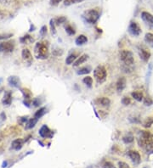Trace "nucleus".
<instances>
[{
    "label": "nucleus",
    "instance_id": "nucleus-1",
    "mask_svg": "<svg viewBox=\"0 0 153 168\" xmlns=\"http://www.w3.org/2000/svg\"><path fill=\"white\" fill-rule=\"evenodd\" d=\"M137 140L139 146L143 148L146 153L153 154V134L151 132L140 131Z\"/></svg>",
    "mask_w": 153,
    "mask_h": 168
},
{
    "label": "nucleus",
    "instance_id": "nucleus-2",
    "mask_svg": "<svg viewBox=\"0 0 153 168\" xmlns=\"http://www.w3.org/2000/svg\"><path fill=\"white\" fill-rule=\"evenodd\" d=\"M34 54L37 59H46L49 57V48L45 42H37L34 48Z\"/></svg>",
    "mask_w": 153,
    "mask_h": 168
},
{
    "label": "nucleus",
    "instance_id": "nucleus-3",
    "mask_svg": "<svg viewBox=\"0 0 153 168\" xmlns=\"http://www.w3.org/2000/svg\"><path fill=\"white\" fill-rule=\"evenodd\" d=\"M83 18L86 22L89 24H95L100 19V12L97 9L90 8L89 10H86L84 13Z\"/></svg>",
    "mask_w": 153,
    "mask_h": 168
},
{
    "label": "nucleus",
    "instance_id": "nucleus-4",
    "mask_svg": "<svg viewBox=\"0 0 153 168\" xmlns=\"http://www.w3.org/2000/svg\"><path fill=\"white\" fill-rule=\"evenodd\" d=\"M120 59L123 61V63L127 66H130L135 64L134 54L131 51L126 50V49L121 51L120 52Z\"/></svg>",
    "mask_w": 153,
    "mask_h": 168
},
{
    "label": "nucleus",
    "instance_id": "nucleus-5",
    "mask_svg": "<svg viewBox=\"0 0 153 168\" xmlns=\"http://www.w3.org/2000/svg\"><path fill=\"white\" fill-rule=\"evenodd\" d=\"M106 70L103 66H98L93 70V76L99 83H103L106 79Z\"/></svg>",
    "mask_w": 153,
    "mask_h": 168
},
{
    "label": "nucleus",
    "instance_id": "nucleus-6",
    "mask_svg": "<svg viewBox=\"0 0 153 168\" xmlns=\"http://www.w3.org/2000/svg\"><path fill=\"white\" fill-rule=\"evenodd\" d=\"M127 31H128L129 34L132 35L133 37H139L141 34V32H142L140 26V25L136 21H131L129 23Z\"/></svg>",
    "mask_w": 153,
    "mask_h": 168
},
{
    "label": "nucleus",
    "instance_id": "nucleus-7",
    "mask_svg": "<svg viewBox=\"0 0 153 168\" xmlns=\"http://www.w3.org/2000/svg\"><path fill=\"white\" fill-rule=\"evenodd\" d=\"M141 19L150 28L153 29V15L148 11L141 12Z\"/></svg>",
    "mask_w": 153,
    "mask_h": 168
},
{
    "label": "nucleus",
    "instance_id": "nucleus-8",
    "mask_svg": "<svg viewBox=\"0 0 153 168\" xmlns=\"http://www.w3.org/2000/svg\"><path fill=\"white\" fill-rule=\"evenodd\" d=\"M127 156L129 157V159L132 160V162L135 165H138L140 163L141 160V156L140 155V153L136 150H128L127 153Z\"/></svg>",
    "mask_w": 153,
    "mask_h": 168
},
{
    "label": "nucleus",
    "instance_id": "nucleus-9",
    "mask_svg": "<svg viewBox=\"0 0 153 168\" xmlns=\"http://www.w3.org/2000/svg\"><path fill=\"white\" fill-rule=\"evenodd\" d=\"M14 48H15L14 42L8 41V42H0V52L9 53L14 50Z\"/></svg>",
    "mask_w": 153,
    "mask_h": 168
},
{
    "label": "nucleus",
    "instance_id": "nucleus-10",
    "mask_svg": "<svg viewBox=\"0 0 153 168\" xmlns=\"http://www.w3.org/2000/svg\"><path fill=\"white\" fill-rule=\"evenodd\" d=\"M39 135L44 138H52L54 137V133L49 128V126L43 125L39 130Z\"/></svg>",
    "mask_w": 153,
    "mask_h": 168
},
{
    "label": "nucleus",
    "instance_id": "nucleus-11",
    "mask_svg": "<svg viewBox=\"0 0 153 168\" xmlns=\"http://www.w3.org/2000/svg\"><path fill=\"white\" fill-rule=\"evenodd\" d=\"M126 83H127V80L124 76L119 77L116 83V89L118 92H122L124 90V88H126Z\"/></svg>",
    "mask_w": 153,
    "mask_h": 168
},
{
    "label": "nucleus",
    "instance_id": "nucleus-12",
    "mask_svg": "<svg viewBox=\"0 0 153 168\" xmlns=\"http://www.w3.org/2000/svg\"><path fill=\"white\" fill-rule=\"evenodd\" d=\"M139 55H140V58L144 62H148V60L152 56V54L150 51L145 49L144 48H140V49H139Z\"/></svg>",
    "mask_w": 153,
    "mask_h": 168
},
{
    "label": "nucleus",
    "instance_id": "nucleus-13",
    "mask_svg": "<svg viewBox=\"0 0 153 168\" xmlns=\"http://www.w3.org/2000/svg\"><path fill=\"white\" fill-rule=\"evenodd\" d=\"M96 104L98 105H101L103 107H108L110 104V100L109 98H106V97H101V98H99L95 100Z\"/></svg>",
    "mask_w": 153,
    "mask_h": 168
},
{
    "label": "nucleus",
    "instance_id": "nucleus-14",
    "mask_svg": "<svg viewBox=\"0 0 153 168\" xmlns=\"http://www.w3.org/2000/svg\"><path fill=\"white\" fill-rule=\"evenodd\" d=\"M24 140L21 139V138H17V139H15L12 143H11V148L14 150H19L22 148L23 146V143H24Z\"/></svg>",
    "mask_w": 153,
    "mask_h": 168
},
{
    "label": "nucleus",
    "instance_id": "nucleus-15",
    "mask_svg": "<svg viewBox=\"0 0 153 168\" xmlns=\"http://www.w3.org/2000/svg\"><path fill=\"white\" fill-rule=\"evenodd\" d=\"M8 83L10 86L14 88H19L21 85V81L19 77L16 76H11L8 78Z\"/></svg>",
    "mask_w": 153,
    "mask_h": 168
},
{
    "label": "nucleus",
    "instance_id": "nucleus-16",
    "mask_svg": "<svg viewBox=\"0 0 153 168\" xmlns=\"http://www.w3.org/2000/svg\"><path fill=\"white\" fill-rule=\"evenodd\" d=\"M21 57L22 59L25 60V61H28V62H31L32 59H33V56H32V54L29 49H24L22 52H21Z\"/></svg>",
    "mask_w": 153,
    "mask_h": 168
},
{
    "label": "nucleus",
    "instance_id": "nucleus-17",
    "mask_svg": "<svg viewBox=\"0 0 153 168\" xmlns=\"http://www.w3.org/2000/svg\"><path fill=\"white\" fill-rule=\"evenodd\" d=\"M12 102V93L11 92H6L4 95V98L2 100V103L4 105H9Z\"/></svg>",
    "mask_w": 153,
    "mask_h": 168
},
{
    "label": "nucleus",
    "instance_id": "nucleus-18",
    "mask_svg": "<svg viewBox=\"0 0 153 168\" xmlns=\"http://www.w3.org/2000/svg\"><path fill=\"white\" fill-rule=\"evenodd\" d=\"M89 58V56H88V54H82L80 57H78L76 60L73 63V66H80V65H82V64H84V62L87 61V59Z\"/></svg>",
    "mask_w": 153,
    "mask_h": 168
},
{
    "label": "nucleus",
    "instance_id": "nucleus-19",
    "mask_svg": "<svg viewBox=\"0 0 153 168\" xmlns=\"http://www.w3.org/2000/svg\"><path fill=\"white\" fill-rule=\"evenodd\" d=\"M38 119H37L36 117L29 119V120L27 121V122L25 123V129L28 130V129L33 128L34 126H36V124L38 123Z\"/></svg>",
    "mask_w": 153,
    "mask_h": 168
},
{
    "label": "nucleus",
    "instance_id": "nucleus-20",
    "mask_svg": "<svg viewBox=\"0 0 153 168\" xmlns=\"http://www.w3.org/2000/svg\"><path fill=\"white\" fill-rule=\"evenodd\" d=\"M87 42H88V37H87L85 35H83V34H82V35H79L76 38V40H75L76 44V45H78V46L84 45V44H85Z\"/></svg>",
    "mask_w": 153,
    "mask_h": 168
},
{
    "label": "nucleus",
    "instance_id": "nucleus-21",
    "mask_svg": "<svg viewBox=\"0 0 153 168\" xmlns=\"http://www.w3.org/2000/svg\"><path fill=\"white\" fill-rule=\"evenodd\" d=\"M132 97L138 102H141L144 100V94L142 92H140V91H135V92H133L131 93Z\"/></svg>",
    "mask_w": 153,
    "mask_h": 168
},
{
    "label": "nucleus",
    "instance_id": "nucleus-22",
    "mask_svg": "<svg viewBox=\"0 0 153 168\" xmlns=\"http://www.w3.org/2000/svg\"><path fill=\"white\" fill-rule=\"evenodd\" d=\"M144 42H146L149 46L153 48V33L152 32H147L144 35Z\"/></svg>",
    "mask_w": 153,
    "mask_h": 168
},
{
    "label": "nucleus",
    "instance_id": "nucleus-23",
    "mask_svg": "<svg viewBox=\"0 0 153 168\" xmlns=\"http://www.w3.org/2000/svg\"><path fill=\"white\" fill-rule=\"evenodd\" d=\"M76 59H77L76 54H69V56L66 59V64L68 65V66H70L72 63H74L76 60Z\"/></svg>",
    "mask_w": 153,
    "mask_h": 168
},
{
    "label": "nucleus",
    "instance_id": "nucleus-24",
    "mask_svg": "<svg viewBox=\"0 0 153 168\" xmlns=\"http://www.w3.org/2000/svg\"><path fill=\"white\" fill-rule=\"evenodd\" d=\"M46 111H47V109H46L45 107L40 108L38 110H37V111L35 112V114H34V117H36L37 119H40L42 116H43L45 115Z\"/></svg>",
    "mask_w": 153,
    "mask_h": 168
},
{
    "label": "nucleus",
    "instance_id": "nucleus-25",
    "mask_svg": "<svg viewBox=\"0 0 153 168\" xmlns=\"http://www.w3.org/2000/svg\"><path fill=\"white\" fill-rule=\"evenodd\" d=\"M21 91L22 92V94H23L25 100H31L33 94H32V92H31V91H30L29 89H27V88H21Z\"/></svg>",
    "mask_w": 153,
    "mask_h": 168
},
{
    "label": "nucleus",
    "instance_id": "nucleus-26",
    "mask_svg": "<svg viewBox=\"0 0 153 168\" xmlns=\"http://www.w3.org/2000/svg\"><path fill=\"white\" fill-rule=\"evenodd\" d=\"M90 71H91V68L89 66H84V67H82L79 70H77L76 73H77V75H86V74H89Z\"/></svg>",
    "mask_w": 153,
    "mask_h": 168
},
{
    "label": "nucleus",
    "instance_id": "nucleus-27",
    "mask_svg": "<svg viewBox=\"0 0 153 168\" xmlns=\"http://www.w3.org/2000/svg\"><path fill=\"white\" fill-rule=\"evenodd\" d=\"M20 41L21 43H31V42H33L34 41L33 37H31L30 35H25V36H23L21 39H20Z\"/></svg>",
    "mask_w": 153,
    "mask_h": 168
},
{
    "label": "nucleus",
    "instance_id": "nucleus-28",
    "mask_svg": "<svg viewBox=\"0 0 153 168\" xmlns=\"http://www.w3.org/2000/svg\"><path fill=\"white\" fill-rule=\"evenodd\" d=\"M134 140H135V138H134V136H133V135L127 134L123 138V141L124 142V143H127V144L133 143V142H134Z\"/></svg>",
    "mask_w": 153,
    "mask_h": 168
},
{
    "label": "nucleus",
    "instance_id": "nucleus-29",
    "mask_svg": "<svg viewBox=\"0 0 153 168\" xmlns=\"http://www.w3.org/2000/svg\"><path fill=\"white\" fill-rule=\"evenodd\" d=\"M83 82L85 85H87L89 88H91L92 87V84H93V78L91 76H86L83 79Z\"/></svg>",
    "mask_w": 153,
    "mask_h": 168
},
{
    "label": "nucleus",
    "instance_id": "nucleus-30",
    "mask_svg": "<svg viewBox=\"0 0 153 168\" xmlns=\"http://www.w3.org/2000/svg\"><path fill=\"white\" fill-rule=\"evenodd\" d=\"M50 30H51V34L53 36H55L56 35V29H55V19H51L50 21Z\"/></svg>",
    "mask_w": 153,
    "mask_h": 168
},
{
    "label": "nucleus",
    "instance_id": "nucleus-31",
    "mask_svg": "<svg viewBox=\"0 0 153 168\" xmlns=\"http://www.w3.org/2000/svg\"><path fill=\"white\" fill-rule=\"evenodd\" d=\"M84 0H64V5L65 6H70L75 4H78V3H82Z\"/></svg>",
    "mask_w": 153,
    "mask_h": 168
},
{
    "label": "nucleus",
    "instance_id": "nucleus-32",
    "mask_svg": "<svg viewBox=\"0 0 153 168\" xmlns=\"http://www.w3.org/2000/svg\"><path fill=\"white\" fill-rule=\"evenodd\" d=\"M0 4L6 6H12L15 4H16V0H0Z\"/></svg>",
    "mask_w": 153,
    "mask_h": 168
},
{
    "label": "nucleus",
    "instance_id": "nucleus-33",
    "mask_svg": "<svg viewBox=\"0 0 153 168\" xmlns=\"http://www.w3.org/2000/svg\"><path fill=\"white\" fill-rule=\"evenodd\" d=\"M65 30H66V32H67V33L69 35V36H72V35H74L75 34V30H74V28L71 25H67L65 26Z\"/></svg>",
    "mask_w": 153,
    "mask_h": 168
},
{
    "label": "nucleus",
    "instance_id": "nucleus-34",
    "mask_svg": "<svg viewBox=\"0 0 153 168\" xmlns=\"http://www.w3.org/2000/svg\"><path fill=\"white\" fill-rule=\"evenodd\" d=\"M67 21V17L65 16H59L57 17L56 19H55V25H59L60 24H63Z\"/></svg>",
    "mask_w": 153,
    "mask_h": 168
},
{
    "label": "nucleus",
    "instance_id": "nucleus-35",
    "mask_svg": "<svg viewBox=\"0 0 153 168\" xmlns=\"http://www.w3.org/2000/svg\"><path fill=\"white\" fill-rule=\"evenodd\" d=\"M153 124V118L152 117H148L145 121H144V128H149V127H151L152 125Z\"/></svg>",
    "mask_w": 153,
    "mask_h": 168
},
{
    "label": "nucleus",
    "instance_id": "nucleus-36",
    "mask_svg": "<svg viewBox=\"0 0 153 168\" xmlns=\"http://www.w3.org/2000/svg\"><path fill=\"white\" fill-rule=\"evenodd\" d=\"M144 104L145 106H151L152 104H153V100L152 98L150 97H145L144 98Z\"/></svg>",
    "mask_w": 153,
    "mask_h": 168
},
{
    "label": "nucleus",
    "instance_id": "nucleus-37",
    "mask_svg": "<svg viewBox=\"0 0 153 168\" xmlns=\"http://www.w3.org/2000/svg\"><path fill=\"white\" fill-rule=\"evenodd\" d=\"M122 104H123V105H129V104H131V100H130V98H128L127 96L123 97V98L122 99Z\"/></svg>",
    "mask_w": 153,
    "mask_h": 168
},
{
    "label": "nucleus",
    "instance_id": "nucleus-38",
    "mask_svg": "<svg viewBox=\"0 0 153 168\" xmlns=\"http://www.w3.org/2000/svg\"><path fill=\"white\" fill-rule=\"evenodd\" d=\"M13 35L11 33H3L0 34V40H5V39H8L9 37H11Z\"/></svg>",
    "mask_w": 153,
    "mask_h": 168
},
{
    "label": "nucleus",
    "instance_id": "nucleus-39",
    "mask_svg": "<svg viewBox=\"0 0 153 168\" xmlns=\"http://www.w3.org/2000/svg\"><path fill=\"white\" fill-rule=\"evenodd\" d=\"M128 120L130 121V122L132 123H140V120L139 117H136V116H130L128 118Z\"/></svg>",
    "mask_w": 153,
    "mask_h": 168
},
{
    "label": "nucleus",
    "instance_id": "nucleus-40",
    "mask_svg": "<svg viewBox=\"0 0 153 168\" xmlns=\"http://www.w3.org/2000/svg\"><path fill=\"white\" fill-rule=\"evenodd\" d=\"M103 168H116V167H114V165H113L111 162H110V161H106V162L104 163Z\"/></svg>",
    "mask_w": 153,
    "mask_h": 168
},
{
    "label": "nucleus",
    "instance_id": "nucleus-41",
    "mask_svg": "<svg viewBox=\"0 0 153 168\" xmlns=\"http://www.w3.org/2000/svg\"><path fill=\"white\" fill-rule=\"evenodd\" d=\"M119 168H130V167L124 161H119L118 162Z\"/></svg>",
    "mask_w": 153,
    "mask_h": 168
},
{
    "label": "nucleus",
    "instance_id": "nucleus-42",
    "mask_svg": "<svg viewBox=\"0 0 153 168\" xmlns=\"http://www.w3.org/2000/svg\"><path fill=\"white\" fill-rule=\"evenodd\" d=\"M33 106H35V107H38L41 104V101L39 100L38 98H36V99H34L33 100Z\"/></svg>",
    "mask_w": 153,
    "mask_h": 168
},
{
    "label": "nucleus",
    "instance_id": "nucleus-43",
    "mask_svg": "<svg viewBox=\"0 0 153 168\" xmlns=\"http://www.w3.org/2000/svg\"><path fill=\"white\" fill-rule=\"evenodd\" d=\"M63 54V51L62 49H56L55 50H53V54L55 55V56H59V55H61Z\"/></svg>",
    "mask_w": 153,
    "mask_h": 168
},
{
    "label": "nucleus",
    "instance_id": "nucleus-44",
    "mask_svg": "<svg viewBox=\"0 0 153 168\" xmlns=\"http://www.w3.org/2000/svg\"><path fill=\"white\" fill-rule=\"evenodd\" d=\"M46 33H47V26L42 25L40 30V34H41V36H44V35H46Z\"/></svg>",
    "mask_w": 153,
    "mask_h": 168
},
{
    "label": "nucleus",
    "instance_id": "nucleus-45",
    "mask_svg": "<svg viewBox=\"0 0 153 168\" xmlns=\"http://www.w3.org/2000/svg\"><path fill=\"white\" fill-rule=\"evenodd\" d=\"M62 0H50V4L53 6H57Z\"/></svg>",
    "mask_w": 153,
    "mask_h": 168
},
{
    "label": "nucleus",
    "instance_id": "nucleus-46",
    "mask_svg": "<svg viewBox=\"0 0 153 168\" xmlns=\"http://www.w3.org/2000/svg\"><path fill=\"white\" fill-rule=\"evenodd\" d=\"M5 119H6V115L4 114V112H2V113L0 114V121H1V122L4 121Z\"/></svg>",
    "mask_w": 153,
    "mask_h": 168
},
{
    "label": "nucleus",
    "instance_id": "nucleus-47",
    "mask_svg": "<svg viewBox=\"0 0 153 168\" xmlns=\"http://www.w3.org/2000/svg\"><path fill=\"white\" fill-rule=\"evenodd\" d=\"M4 16V11H2L1 9H0V17H3Z\"/></svg>",
    "mask_w": 153,
    "mask_h": 168
},
{
    "label": "nucleus",
    "instance_id": "nucleus-48",
    "mask_svg": "<svg viewBox=\"0 0 153 168\" xmlns=\"http://www.w3.org/2000/svg\"><path fill=\"white\" fill-rule=\"evenodd\" d=\"M2 83V78H0V83Z\"/></svg>",
    "mask_w": 153,
    "mask_h": 168
},
{
    "label": "nucleus",
    "instance_id": "nucleus-49",
    "mask_svg": "<svg viewBox=\"0 0 153 168\" xmlns=\"http://www.w3.org/2000/svg\"><path fill=\"white\" fill-rule=\"evenodd\" d=\"M143 168H149V167H143Z\"/></svg>",
    "mask_w": 153,
    "mask_h": 168
}]
</instances>
